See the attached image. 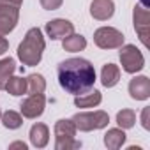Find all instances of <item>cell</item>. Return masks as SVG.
I'll return each instance as SVG.
<instances>
[{"mask_svg": "<svg viewBox=\"0 0 150 150\" xmlns=\"http://www.w3.org/2000/svg\"><path fill=\"white\" fill-rule=\"evenodd\" d=\"M57 78L65 92L72 96H80L94 88L96 69L85 58H67L58 64Z\"/></svg>", "mask_w": 150, "mask_h": 150, "instance_id": "obj_1", "label": "cell"}, {"mask_svg": "<svg viewBox=\"0 0 150 150\" xmlns=\"http://www.w3.org/2000/svg\"><path fill=\"white\" fill-rule=\"evenodd\" d=\"M44 48H46V41L42 37V32L41 28L34 27L25 34L21 44L18 46V58L21 60L23 65L34 67L41 62Z\"/></svg>", "mask_w": 150, "mask_h": 150, "instance_id": "obj_2", "label": "cell"}, {"mask_svg": "<svg viewBox=\"0 0 150 150\" xmlns=\"http://www.w3.org/2000/svg\"><path fill=\"white\" fill-rule=\"evenodd\" d=\"M76 129L83 131V132H90V131H97V129H104L110 124V115L103 110L97 111H81L76 113L72 118Z\"/></svg>", "mask_w": 150, "mask_h": 150, "instance_id": "obj_3", "label": "cell"}, {"mask_svg": "<svg viewBox=\"0 0 150 150\" xmlns=\"http://www.w3.org/2000/svg\"><path fill=\"white\" fill-rule=\"evenodd\" d=\"M120 64L125 72L136 74L145 67V57L134 44H122L120 46Z\"/></svg>", "mask_w": 150, "mask_h": 150, "instance_id": "obj_4", "label": "cell"}, {"mask_svg": "<svg viewBox=\"0 0 150 150\" xmlns=\"http://www.w3.org/2000/svg\"><path fill=\"white\" fill-rule=\"evenodd\" d=\"M124 34L113 27H101L94 32V42L101 50H115L124 44Z\"/></svg>", "mask_w": 150, "mask_h": 150, "instance_id": "obj_5", "label": "cell"}, {"mask_svg": "<svg viewBox=\"0 0 150 150\" xmlns=\"http://www.w3.org/2000/svg\"><path fill=\"white\" fill-rule=\"evenodd\" d=\"M132 21H134V30L139 35V41L148 48V28H150V9L143 7L141 4L134 7L132 13Z\"/></svg>", "mask_w": 150, "mask_h": 150, "instance_id": "obj_6", "label": "cell"}, {"mask_svg": "<svg viewBox=\"0 0 150 150\" xmlns=\"http://www.w3.org/2000/svg\"><path fill=\"white\" fill-rule=\"evenodd\" d=\"M44 106H46V97L42 94H30V97H27L21 103L20 110L25 118H37L42 115Z\"/></svg>", "mask_w": 150, "mask_h": 150, "instance_id": "obj_7", "label": "cell"}, {"mask_svg": "<svg viewBox=\"0 0 150 150\" xmlns=\"http://www.w3.org/2000/svg\"><path fill=\"white\" fill-rule=\"evenodd\" d=\"M20 20V7L0 6V35H7L13 32Z\"/></svg>", "mask_w": 150, "mask_h": 150, "instance_id": "obj_8", "label": "cell"}, {"mask_svg": "<svg viewBox=\"0 0 150 150\" xmlns=\"http://www.w3.org/2000/svg\"><path fill=\"white\" fill-rule=\"evenodd\" d=\"M48 37H51L53 41H58V39H64L67 35H71L74 32V25L69 21V20H64V18H57V20H51L46 23L44 27Z\"/></svg>", "mask_w": 150, "mask_h": 150, "instance_id": "obj_9", "label": "cell"}, {"mask_svg": "<svg viewBox=\"0 0 150 150\" xmlns=\"http://www.w3.org/2000/svg\"><path fill=\"white\" fill-rule=\"evenodd\" d=\"M129 94L134 101H145L150 97V80L146 76H134L129 81Z\"/></svg>", "mask_w": 150, "mask_h": 150, "instance_id": "obj_10", "label": "cell"}, {"mask_svg": "<svg viewBox=\"0 0 150 150\" xmlns=\"http://www.w3.org/2000/svg\"><path fill=\"white\" fill-rule=\"evenodd\" d=\"M115 13V4L113 0H94L90 4V14L97 21H106L113 16Z\"/></svg>", "mask_w": 150, "mask_h": 150, "instance_id": "obj_11", "label": "cell"}, {"mask_svg": "<svg viewBox=\"0 0 150 150\" xmlns=\"http://www.w3.org/2000/svg\"><path fill=\"white\" fill-rule=\"evenodd\" d=\"M30 143L35 148H44L50 141V129L46 124H34L30 127Z\"/></svg>", "mask_w": 150, "mask_h": 150, "instance_id": "obj_12", "label": "cell"}, {"mask_svg": "<svg viewBox=\"0 0 150 150\" xmlns=\"http://www.w3.org/2000/svg\"><path fill=\"white\" fill-rule=\"evenodd\" d=\"M120 81V67L115 64H104L103 71H101V83L106 88L115 87Z\"/></svg>", "mask_w": 150, "mask_h": 150, "instance_id": "obj_13", "label": "cell"}, {"mask_svg": "<svg viewBox=\"0 0 150 150\" xmlns=\"http://www.w3.org/2000/svg\"><path fill=\"white\" fill-rule=\"evenodd\" d=\"M101 101H103L101 92L94 88V90H88L85 94H80L74 97V106L76 108H96L101 104Z\"/></svg>", "mask_w": 150, "mask_h": 150, "instance_id": "obj_14", "label": "cell"}, {"mask_svg": "<svg viewBox=\"0 0 150 150\" xmlns=\"http://www.w3.org/2000/svg\"><path fill=\"white\" fill-rule=\"evenodd\" d=\"M62 48L69 53H76V51H83L87 48V39L81 34H71L67 37L62 39Z\"/></svg>", "mask_w": 150, "mask_h": 150, "instance_id": "obj_15", "label": "cell"}, {"mask_svg": "<svg viewBox=\"0 0 150 150\" xmlns=\"http://www.w3.org/2000/svg\"><path fill=\"white\" fill-rule=\"evenodd\" d=\"M125 132L124 129H108V132L104 134V145L110 148V150H118L124 143H125Z\"/></svg>", "mask_w": 150, "mask_h": 150, "instance_id": "obj_16", "label": "cell"}, {"mask_svg": "<svg viewBox=\"0 0 150 150\" xmlns=\"http://www.w3.org/2000/svg\"><path fill=\"white\" fill-rule=\"evenodd\" d=\"M76 125H74V122L72 120H65V118H62V120H58L57 124H55V136H57V139H67V138H74L76 136Z\"/></svg>", "mask_w": 150, "mask_h": 150, "instance_id": "obj_17", "label": "cell"}, {"mask_svg": "<svg viewBox=\"0 0 150 150\" xmlns=\"http://www.w3.org/2000/svg\"><path fill=\"white\" fill-rule=\"evenodd\" d=\"M14 71H16V62H14V58L7 57V58H2V60H0V90L6 88V83H7V80L13 76Z\"/></svg>", "mask_w": 150, "mask_h": 150, "instance_id": "obj_18", "label": "cell"}, {"mask_svg": "<svg viewBox=\"0 0 150 150\" xmlns=\"http://www.w3.org/2000/svg\"><path fill=\"white\" fill-rule=\"evenodd\" d=\"M4 90H7V92H9L11 96H14V97L23 96V94H27V80H25V78H18V76H11V78L7 80Z\"/></svg>", "mask_w": 150, "mask_h": 150, "instance_id": "obj_19", "label": "cell"}, {"mask_svg": "<svg viewBox=\"0 0 150 150\" xmlns=\"http://www.w3.org/2000/svg\"><path fill=\"white\" fill-rule=\"evenodd\" d=\"M0 122L4 124L6 129H20L23 125V115H20V113H16L13 110H7L6 113H2Z\"/></svg>", "mask_w": 150, "mask_h": 150, "instance_id": "obj_20", "label": "cell"}, {"mask_svg": "<svg viewBox=\"0 0 150 150\" xmlns=\"http://www.w3.org/2000/svg\"><path fill=\"white\" fill-rule=\"evenodd\" d=\"M46 90V80L42 74H30L27 78V92L30 94H42Z\"/></svg>", "mask_w": 150, "mask_h": 150, "instance_id": "obj_21", "label": "cell"}, {"mask_svg": "<svg viewBox=\"0 0 150 150\" xmlns=\"http://www.w3.org/2000/svg\"><path fill=\"white\" fill-rule=\"evenodd\" d=\"M117 124H118L120 129H131V127H134V124H136V113L132 110H129V108L118 111L117 113Z\"/></svg>", "mask_w": 150, "mask_h": 150, "instance_id": "obj_22", "label": "cell"}, {"mask_svg": "<svg viewBox=\"0 0 150 150\" xmlns=\"http://www.w3.org/2000/svg\"><path fill=\"white\" fill-rule=\"evenodd\" d=\"M81 143L76 141L74 138H67V139H57L55 141V148L57 150H74V148H80Z\"/></svg>", "mask_w": 150, "mask_h": 150, "instance_id": "obj_23", "label": "cell"}, {"mask_svg": "<svg viewBox=\"0 0 150 150\" xmlns=\"http://www.w3.org/2000/svg\"><path fill=\"white\" fill-rule=\"evenodd\" d=\"M39 2H41L42 9H46V11H55V9H58V7L64 4V0H39Z\"/></svg>", "mask_w": 150, "mask_h": 150, "instance_id": "obj_24", "label": "cell"}, {"mask_svg": "<svg viewBox=\"0 0 150 150\" xmlns=\"http://www.w3.org/2000/svg\"><path fill=\"white\" fill-rule=\"evenodd\" d=\"M148 115H150V108L146 106V108H143V111H141V125H143V129H150V122H148Z\"/></svg>", "mask_w": 150, "mask_h": 150, "instance_id": "obj_25", "label": "cell"}, {"mask_svg": "<svg viewBox=\"0 0 150 150\" xmlns=\"http://www.w3.org/2000/svg\"><path fill=\"white\" fill-rule=\"evenodd\" d=\"M7 50H9V41L4 35H0V55H4Z\"/></svg>", "mask_w": 150, "mask_h": 150, "instance_id": "obj_26", "label": "cell"}, {"mask_svg": "<svg viewBox=\"0 0 150 150\" xmlns=\"http://www.w3.org/2000/svg\"><path fill=\"white\" fill-rule=\"evenodd\" d=\"M23 0H0V6H11V7H20Z\"/></svg>", "mask_w": 150, "mask_h": 150, "instance_id": "obj_27", "label": "cell"}, {"mask_svg": "<svg viewBox=\"0 0 150 150\" xmlns=\"http://www.w3.org/2000/svg\"><path fill=\"white\" fill-rule=\"evenodd\" d=\"M9 148H23V150H27V143H23V141H14V143L9 145Z\"/></svg>", "mask_w": 150, "mask_h": 150, "instance_id": "obj_28", "label": "cell"}, {"mask_svg": "<svg viewBox=\"0 0 150 150\" xmlns=\"http://www.w3.org/2000/svg\"><path fill=\"white\" fill-rule=\"evenodd\" d=\"M139 2H141L143 7H150V2H148V0H139Z\"/></svg>", "mask_w": 150, "mask_h": 150, "instance_id": "obj_29", "label": "cell"}, {"mask_svg": "<svg viewBox=\"0 0 150 150\" xmlns=\"http://www.w3.org/2000/svg\"><path fill=\"white\" fill-rule=\"evenodd\" d=\"M0 117H2V111H0Z\"/></svg>", "mask_w": 150, "mask_h": 150, "instance_id": "obj_30", "label": "cell"}]
</instances>
